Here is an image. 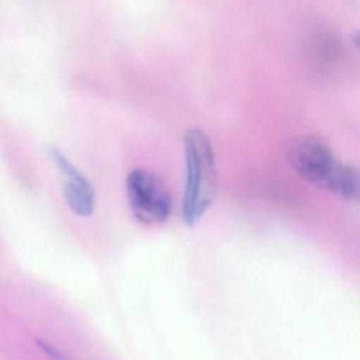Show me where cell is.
Segmentation results:
<instances>
[{
  "mask_svg": "<svg viewBox=\"0 0 360 360\" xmlns=\"http://www.w3.org/2000/svg\"><path fill=\"white\" fill-rule=\"evenodd\" d=\"M38 346L42 349V351L46 353L51 359L54 360H63V356H61V353L56 350V349L53 348L51 345L46 344L44 342H38Z\"/></svg>",
  "mask_w": 360,
  "mask_h": 360,
  "instance_id": "obj_5",
  "label": "cell"
},
{
  "mask_svg": "<svg viewBox=\"0 0 360 360\" xmlns=\"http://www.w3.org/2000/svg\"><path fill=\"white\" fill-rule=\"evenodd\" d=\"M127 197L133 215L145 224H163L173 210V199L164 180L147 169H135L126 180Z\"/></svg>",
  "mask_w": 360,
  "mask_h": 360,
  "instance_id": "obj_3",
  "label": "cell"
},
{
  "mask_svg": "<svg viewBox=\"0 0 360 360\" xmlns=\"http://www.w3.org/2000/svg\"><path fill=\"white\" fill-rule=\"evenodd\" d=\"M287 158L294 170L323 190L349 201L359 197V174L340 162L321 139L302 136L290 146Z\"/></svg>",
  "mask_w": 360,
  "mask_h": 360,
  "instance_id": "obj_1",
  "label": "cell"
},
{
  "mask_svg": "<svg viewBox=\"0 0 360 360\" xmlns=\"http://www.w3.org/2000/svg\"><path fill=\"white\" fill-rule=\"evenodd\" d=\"M186 180L182 216L194 226L209 211L217 193L218 174L211 139L201 129L192 128L184 139Z\"/></svg>",
  "mask_w": 360,
  "mask_h": 360,
  "instance_id": "obj_2",
  "label": "cell"
},
{
  "mask_svg": "<svg viewBox=\"0 0 360 360\" xmlns=\"http://www.w3.org/2000/svg\"><path fill=\"white\" fill-rule=\"evenodd\" d=\"M49 154L57 168L66 176L63 193L68 207L75 215L80 217L92 215L95 211V192L90 182L58 148L51 147Z\"/></svg>",
  "mask_w": 360,
  "mask_h": 360,
  "instance_id": "obj_4",
  "label": "cell"
}]
</instances>
